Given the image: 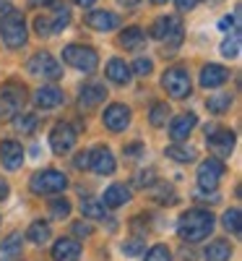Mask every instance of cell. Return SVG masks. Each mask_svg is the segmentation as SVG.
<instances>
[{
	"label": "cell",
	"instance_id": "41",
	"mask_svg": "<svg viewBox=\"0 0 242 261\" xmlns=\"http://www.w3.org/2000/svg\"><path fill=\"white\" fill-rule=\"evenodd\" d=\"M34 29H37L39 37H50V34H52V29H50V18H47V16H37V18H34Z\"/></svg>",
	"mask_w": 242,
	"mask_h": 261
},
{
	"label": "cell",
	"instance_id": "39",
	"mask_svg": "<svg viewBox=\"0 0 242 261\" xmlns=\"http://www.w3.org/2000/svg\"><path fill=\"white\" fill-rule=\"evenodd\" d=\"M157 201H159V204H177V196H174V188H172V186H159Z\"/></svg>",
	"mask_w": 242,
	"mask_h": 261
},
{
	"label": "cell",
	"instance_id": "26",
	"mask_svg": "<svg viewBox=\"0 0 242 261\" xmlns=\"http://www.w3.org/2000/svg\"><path fill=\"white\" fill-rule=\"evenodd\" d=\"M206 261H229L232 258V246L227 241H214L206 246Z\"/></svg>",
	"mask_w": 242,
	"mask_h": 261
},
{
	"label": "cell",
	"instance_id": "4",
	"mask_svg": "<svg viewBox=\"0 0 242 261\" xmlns=\"http://www.w3.org/2000/svg\"><path fill=\"white\" fill-rule=\"evenodd\" d=\"M0 37H3L6 47H11V50L26 45V21H24V16L11 11L6 18H0Z\"/></svg>",
	"mask_w": 242,
	"mask_h": 261
},
{
	"label": "cell",
	"instance_id": "36",
	"mask_svg": "<svg viewBox=\"0 0 242 261\" xmlns=\"http://www.w3.org/2000/svg\"><path fill=\"white\" fill-rule=\"evenodd\" d=\"M146 261H172V253L164 243H159V246H151L146 251Z\"/></svg>",
	"mask_w": 242,
	"mask_h": 261
},
{
	"label": "cell",
	"instance_id": "10",
	"mask_svg": "<svg viewBox=\"0 0 242 261\" xmlns=\"http://www.w3.org/2000/svg\"><path fill=\"white\" fill-rule=\"evenodd\" d=\"M206 144L211 151H216L219 157H229L232 149H234V134L229 128H216V125H208L206 128Z\"/></svg>",
	"mask_w": 242,
	"mask_h": 261
},
{
	"label": "cell",
	"instance_id": "46",
	"mask_svg": "<svg viewBox=\"0 0 242 261\" xmlns=\"http://www.w3.org/2000/svg\"><path fill=\"white\" fill-rule=\"evenodd\" d=\"M219 29H222V32H229V29H234V18H232V16H224L222 21H219Z\"/></svg>",
	"mask_w": 242,
	"mask_h": 261
},
{
	"label": "cell",
	"instance_id": "6",
	"mask_svg": "<svg viewBox=\"0 0 242 261\" xmlns=\"http://www.w3.org/2000/svg\"><path fill=\"white\" fill-rule=\"evenodd\" d=\"M162 86L167 89V94L172 99H185L193 89H190V73L183 68V65H174L162 76Z\"/></svg>",
	"mask_w": 242,
	"mask_h": 261
},
{
	"label": "cell",
	"instance_id": "31",
	"mask_svg": "<svg viewBox=\"0 0 242 261\" xmlns=\"http://www.w3.org/2000/svg\"><path fill=\"white\" fill-rule=\"evenodd\" d=\"M208 110L214 113V115H222V113H227L229 107H232V94H216V97H208Z\"/></svg>",
	"mask_w": 242,
	"mask_h": 261
},
{
	"label": "cell",
	"instance_id": "29",
	"mask_svg": "<svg viewBox=\"0 0 242 261\" xmlns=\"http://www.w3.org/2000/svg\"><path fill=\"white\" fill-rule=\"evenodd\" d=\"M81 214L92 217V220H102V217H104V204L92 199V196H86V199H81Z\"/></svg>",
	"mask_w": 242,
	"mask_h": 261
},
{
	"label": "cell",
	"instance_id": "49",
	"mask_svg": "<svg viewBox=\"0 0 242 261\" xmlns=\"http://www.w3.org/2000/svg\"><path fill=\"white\" fill-rule=\"evenodd\" d=\"M117 3H120V6H125V8H136V6L141 3V0H117Z\"/></svg>",
	"mask_w": 242,
	"mask_h": 261
},
{
	"label": "cell",
	"instance_id": "13",
	"mask_svg": "<svg viewBox=\"0 0 242 261\" xmlns=\"http://www.w3.org/2000/svg\"><path fill=\"white\" fill-rule=\"evenodd\" d=\"M86 27H92L94 32H115L120 27V16L112 11H92L86 16Z\"/></svg>",
	"mask_w": 242,
	"mask_h": 261
},
{
	"label": "cell",
	"instance_id": "7",
	"mask_svg": "<svg viewBox=\"0 0 242 261\" xmlns=\"http://www.w3.org/2000/svg\"><path fill=\"white\" fill-rule=\"evenodd\" d=\"M32 191L37 196H47V193H60L65 191V186H68V178L63 175L60 170H42L37 172V175L32 178Z\"/></svg>",
	"mask_w": 242,
	"mask_h": 261
},
{
	"label": "cell",
	"instance_id": "52",
	"mask_svg": "<svg viewBox=\"0 0 242 261\" xmlns=\"http://www.w3.org/2000/svg\"><path fill=\"white\" fill-rule=\"evenodd\" d=\"M151 3H157V6H162V3H167V0H151Z\"/></svg>",
	"mask_w": 242,
	"mask_h": 261
},
{
	"label": "cell",
	"instance_id": "24",
	"mask_svg": "<svg viewBox=\"0 0 242 261\" xmlns=\"http://www.w3.org/2000/svg\"><path fill=\"white\" fill-rule=\"evenodd\" d=\"M143 42H146V34H143L141 27H128L120 34V45L125 50H138V47H143Z\"/></svg>",
	"mask_w": 242,
	"mask_h": 261
},
{
	"label": "cell",
	"instance_id": "21",
	"mask_svg": "<svg viewBox=\"0 0 242 261\" xmlns=\"http://www.w3.org/2000/svg\"><path fill=\"white\" fill-rule=\"evenodd\" d=\"M21 248H24V238L21 232H11L6 241H0V261H13L21 256Z\"/></svg>",
	"mask_w": 242,
	"mask_h": 261
},
{
	"label": "cell",
	"instance_id": "47",
	"mask_svg": "<svg viewBox=\"0 0 242 261\" xmlns=\"http://www.w3.org/2000/svg\"><path fill=\"white\" fill-rule=\"evenodd\" d=\"M11 11H13V8H11V3H8V0H0V18H6Z\"/></svg>",
	"mask_w": 242,
	"mask_h": 261
},
{
	"label": "cell",
	"instance_id": "11",
	"mask_svg": "<svg viewBox=\"0 0 242 261\" xmlns=\"http://www.w3.org/2000/svg\"><path fill=\"white\" fill-rule=\"evenodd\" d=\"M76 139H78V134L73 130V125L57 123L50 130V149L55 151V154H68V151L76 146Z\"/></svg>",
	"mask_w": 242,
	"mask_h": 261
},
{
	"label": "cell",
	"instance_id": "14",
	"mask_svg": "<svg viewBox=\"0 0 242 261\" xmlns=\"http://www.w3.org/2000/svg\"><path fill=\"white\" fill-rule=\"evenodd\" d=\"M229 81V71L219 63H208L206 68L201 71V86L203 89H219Z\"/></svg>",
	"mask_w": 242,
	"mask_h": 261
},
{
	"label": "cell",
	"instance_id": "30",
	"mask_svg": "<svg viewBox=\"0 0 242 261\" xmlns=\"http://www.w3.org/2000/svg\"><path fill=\"white\" fill-rule=\"evenodd\" d=\"M169 110H172V107H169L167 102H157V105H154V110L148 113V123H151L154 128H162V125H167Z\"/></svg>",
	"mask_w": 242,
	"mask_h": 261
},
{
	"label": "cell",
	"instance_id": "48",
	"mask_svg": "<svg viewBox=\"0 0 242 261\" xmlns=\"http://www.w3.org/2000/svg\"><path fill=\"white\" fill-rule=\"evenodd\" d=\"M8 193H11V188H8V183H6L3 178H0V201H3V199H8Z\"/></svg>",
	"mask_w": 242,
	"mask_h": 261
},
{
	"label": "cell",
	"instance_id": "2",
	"mask_svg": "<svg viewBox=\"0 0 242 261\" xmlns=\"http://www.w3.org/2000/svg\"><path fill=\"white\" fill-rule=\"evenodd\" d=\"M151 37L162 42V45H164V53H174V50L183 45V37H185L183 21H180L177 16H159L157 21H154Z\"/></svg>",
	"mask_w": 242,
	"mask_h": 261
},
{
	"label": "cell",
	"instance_id": "32",
	"mask_svg": "<svg viewBox=\"0 0 242 261\" xmlns=\"http://www.w3.org/2000/svg\"><path fill=\"white\" fill-rule=\"evenodd\" d=\"M224 227H227L232 235H239V232H242V214H239V209H229V212L224 214Z\"/></svg>",
	"mask_w": 242,
	"mask_h": 261
},
{
	"label": "cell",
	"instance_id": "19",
	"mask_svg": "<svg viewBox=\"0 0 242 261\" xmlns=\"http://www.w3.org/2000/svg\"><path fill=\"white\" fill-rule=\"evenodd\" d=\"M195 123H198V118H195L193 113H183V115H177V118L172 120V125H169V136H172L174 141H185V139L193 134Z\"/></svg>",
	"mask_w": 242,
	"mask_h": 261
},
{
	"label": "cell",
	"instance_id": "50",
	"mask_svg": "<svg viewBox=\"0 0 242 261\" xmlns=\"http://www.w3.org/2000/svg\"><path fill=\"white\" fill-rule=\"evenodd\" d=\"M94 3H97V0H76V6H81V8H89Z\"/></svg>",
	"mask_w": 242,
	"mask_h": 261
},
{
	"label": "cell",
	"instance_id": "45",
	"mask_svg": "<svg viewBox=\"0 0 242 261\" xmlns=\"http://www.w3.org/2000/svg\"><path fill=\"white\" fill-rule=\"evenodd\" d=\"M76 167H78V170H86V167H89V151H81V154L76 157Z\"/></svg>",
	"mask_w": 242,
	"mask_h": 261
},
{
	"label": "cell",
	"instance_id": "5",
	"mask_svg": "<svg viewBox=\"0 0 242 261\" xmlns=\"http://www.w3.org/2000/svg\"><path fill=\"white\" fill-rule=\"evenodd\" d=\"M26 102V92L18 84H6L0 89V120H13Z\"/></svg>",
	"mask_w": 242,
	"mask_h": 261
},
{
	"label": "cell",
	"instance_id": "1",
	"mask_svg": "<svg viewBox=\"0 0 242 261\" xmlns=\"http://www.w3.org/2000/svg\"><path fill=\"white\" fill-rule=\"evenodd\" d=\"M214 225L216 220L208 209H188L177 222V235L188 243H201L214 232Z\"/></svg>",
	"mask_w": 242,
	"mask_h": 261
},
{
	"label": "cell",
	"instance_id": "22",
	"mask_svg": "<svg viewBox=\"0 0 242 261\" xmlns=\"http://www.w3.org/2000/svg\"><path fill=\"white\" fill-rule=\"evenodd\" d=\"M130 201V191L123 186V183H115V186H109L107 191H104V206H109V209H117V206H123V204H128Z\"/></svg>",
	"mask_w": 242,
	"mask_h": 261
},
{
	"label": "cell",
	"instance_id": "17",
	"mask_svg": "<svg viewBox=\"0 0 242 261\" xmlns=\"http://www.w3.org/2000/svg\"><path fill=\"white\" fill-rule=\"evenodd\" d=\"M128 123H130V110L125 105H109L104 110V125L109 130H115V134L117 130H125Z\"/></svg>",
	"mask_w": 242,
	"mask_h": 261
},
{
	"label": "cell",
	"instance_id": "28",
	"mask_svg": "<svg viewBox=\"0 0 242 261\" xmlns=\"http://www.w3.org/2000/svg\"><path fill=\"white\" fill-rule=\"evenodd\" d=\"M68 24H71V11L65 8V6H57V8H55V16L50 18V29H52V34L65 32V29H68Z\"/></svg>",
	"mask_w": 242,
	"mask_h": 261
},
{
	"label": "cell",
	"instance_id": "18",
	"mask_svg": "<svg viewBox=\"0 0 242 261\" xmlns=\"http://www.w3.org/2000/svg\"><path fill=\"white\" fill-rule=\"evenodd\" d=\"M63 99H65V94L60 86H42L34 94V102L39 110H55L57 105H63Z\"/></svg>",
	"mask_w": 242,
	"mask_h": 261
},
{
	"label": "cell",
	"instance_id": "3",
	"mask_svg": "<svg viewBox=\"0 0 242 261\" xmlns=\"http://www.w3.org/2000/svg\"><path fill=\"white\" fill-rule=\"evenodd\" d=\"M63 63H68L71 68L81 71V73H94L99 65V55L94 47L86 45H68L63 50Z\"/></svg>",
	"mask_w": 242,
	"mask_h": 261
},
{
	"label": "cell",
	"instance_id": "27",
	"mask_svg": "<svg viewBox=\"0 0 242 261\" xmlns=\"http://www.w3.org/2000/svg\"><path fill=\"white\" fill-rule=\"evenodd\" d=\"M167 157L174 162H193L198 157V151L190 144H172V146H167Z\"/></svg>",
	"mask_w": 242,
	"mask_h": 261
},
{
	"label": "cell",
	"instance_id": "15",
	"mask_svg": "<svg viewBox=\"0 0 242 261\" xmlns=\"http://www.w3.org/2000/svg\"><path fill=\"white\" fill-rule=\"evenodd\" d=\"M104 99H107V89H104L102 84H86V86H81V92H78V105H81V110H92V107H99Z\"/></svg>",
	"mask_w": 242,
	"mask_h": 261
},
{
	"label": "cell",
	"instance_id": "43",
	"mask_svg": "<svg viewBox=\"0 0 242 261\" xmlns=\"http://www.w3.org/2000/svg\"><path fill=\"white\" fill-rule=\"evenodd\" d=\"M174 3H177L180 11H193L198 3H201V0H174Z\"/></svg>",
	"mask_w": 242,
	"mask_h": 261
},
{
	"label": "cell",
	"instance_id": "35",
	"mask_svg": "<svg viewBox=\"0 0 242 261\" xmlns=\"http://www.w3.org/2000/svg\"><path fill=\"white\" fill-rule=\"evenodd\" d=\"M222 55H224V58H237V55H239V34H237V32L222 42Z\"/></svg>",
	"mask_w": 242,
	"mask_h": 261
},
{
	"label": "cell",
	"instance_id": "23",
	"mask_svg": "<svg viewBox=\"0 0 242 261\" xmlns=\"http://www.w3.org/2000/svg\"><path fill=\"white\" fill-rule=\"evenodd\" d=\"M104 71H107V79L115 81V84H128L130 76H133V73H130V65H128L125 60H120V58H112V60H109Z\"/></svg>",
	"mask_w": 242,
	"mask_h": 261
},
{
	"label": "cell",
	"instance_id": "51",
	"mask_svg": "<svg viewBox=\"0 0 242 261\" xmlns=\"http://www.w3.org/2000/svg\"><path fill=\"white\" fill-rule=\"evenodd\" d=\"M55 0H32V6H52Z\"/></svg>",
	"mask_w": 242,
	"mask_h": 261
},
{
	"label": "cell",
	"instance_id": "34",
	"mask_svg": "<svg viewBox=\"0 0 242 261\" xmlns=\"http://www.w3.org/2000/svg\"><path fill=\"white\" fill-rule=\"evenodd\" d=\"M16 128L21 130V134H32V130L37 128V115H32V113L16 115Z\"/></svg>",
	"mask_w": 242,
	"mask_h": 261
},
{
	"label": "cell",
	"instance_id": "12",
	"mask_svg": "<svg viewBox=\"0 0 242 261\" xmlns=\"http://www.w3.org/2000/svg\"><path fill=\"white\" fill-rule=\"evenodd\" d=\"M89 167L97 175H112L115 172V154L107 146H97L89 151Z\"/></svg>",
	"mask_w": 242,
	"mask_h": 261
},
{
	"label": "cell",
	"instance_id": "42",
	"mask_svg": "<svg viewBox=\"0 0 242 261\" xmlns=\"http://www.w3.org/2000/svg\"><path fill=\"white\" fill-rule=\"evenodd\" d=\"M73 232L78 238H86V235H92V225H86V222H76L73 225Z\"/></svg>",
	"mask_w": 242,
	"mask_h": 261
},
{
	"label": "cell",
	"instance_id": "20",
	"mask_svg": "<svg viewBox=\"0 0 242 261\" xmlns=\"http://www.w3.org/2000/svg\"><path fill=\"white\" fill-rule=\"evenodd\" d=\"M52 258H55V261H78V258H81V246H78V241L60 238V241L52 246Z\"/></svg>",
	"mask_w": 242,
	"mask_h": 261
},
{
	"label": "cell",
	"instance_id": "8",
	"mask_svg": "<svg viewBox=\"0 0 242 261\" xmlns=\"http://www.w3.org/2000/svg\"><path fill=\"white\" fill-rule=\"evenodd\" d=\"M26 68L32 76H42V79H60L63 76V68H60V63L47 53V50H42V53H34L26 63Z\"/></svg>",
	"mask_w": 242,
	"mask_h": 261
},
{
	"label": "cell",
	"instance_id": "16",
	"mask_svg": "<svg viewBox=\"0 0 242 261\" xmlns=\"http://www.w3.org/2000/svg\"><path fill=\"white\" fill-rule=\"evenodd\" d=\"M0 162L6 165V170H18L24 165V149L18 141H0Z\"/></svg>",
	"mask_w": 242,
	"mask_h": 261
},
{
	"label": "cell",
	"instance_id": "37",
	"mask_svg": "<svg viewBox=\"0 0 242 261\" xmlns=\"http://www.w3.org/2000/svg\"><path fill=\"white\" fill-rule=\"evenodd\" d=\"M50 214L55 217V220H65V217L71 214V201L68 199H57L50 204Z\"/></svg>",
	"mask_w": 242,
	"mask_h": 261
},
{
	"label": "cell",
	"instance_id": "25",
	"mask_svg": "<svg viewBox=\"0 0 242 261\" xmlns=\"http://www.w3.org/2000/svg\"><path fill=\"white\" fill-rule=\"evenodd\" d=\"M50 235H52L50 225H47V222H42V220L32 222L29 230H26V238H29L34 246H45V243H50Z\"/></svg>",
	"mask_w": 242,
	"mask_h": 261
},
{
	"label": "cell",
	"instance_id": "38",
	"mask_svg": "<svg viewBox=\"0 0 242 261\" xmlns=\"http://www.w3.org/2000/svg\"><path fill=\"white\" fill-rule=\"evenodd\" d=\"M157 183V170L148 167V170H138V175H136V186H154Z\"/></svg>",
	"mask_w": 242,
	"mask_h": 261
},
{
	"label": "cell",
	"instance_id": "44",
	"mask_svg": "<svg viewBox=\"0 0 242 261\" xmlns=\"http://www.w3.org/2000/svg\"><path fill=\"white\" fill-rule=\"evenodd\" d=\"M143 151V144H130V146H125V157H138Z\"/></svg>",
	"mask_w": 242,
	"mask_h": 261
},
{
	"label": "cell",
	"instance_id": "40",
	"mask_svg": "<svg viewBox=\"0 0 242 261\" xmlns=\"http://www.w3.org/2000/svg\"><path fill=\"white\" fill-rule=\"evenodd\" d=\"M154 71V63L148 60V58H138L136 63H133V71L130 73H136V76H148Z\"/></svg>",
	"mask_w": 242,
	"mask_h": 261
},
{
	"label": "cell",
	"instance_id": "9",
	"mask_svg": "<svg viewBox=\"0 0 242 261\" xmlns=\"http://www.w3.org/2000/svg\"><path fill=\"white\" fill-rule=\"evenodd\" d=\"M222 178H224L222 160L208 157V160L201 162V167H198V188L201 191H216L219 183H222Z\"/></svg>",
	"mask_w": 242,
	"mask_h": 261
},
{
	"label": "cell",
	"instance_id": "33",
	"mask_svg": "<svg viewBox=\"0 0 242 261\" xmlns=\"http://www.w3.org/2000/svg\"><path fill=\"white\" fill-rule=\"evenodd\" d=\"M143 251H146V243L141 241V238H133V241H125V243H123V253H125L128 258L143 256Z\"/></svg>",
	"mask_w": 242,
	"mask_h": 261
}]
</instances>
